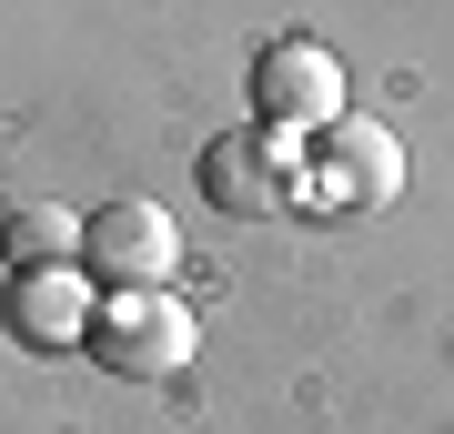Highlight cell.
I'll return each mask as SVG.
<instances>
[{"mask_svg":"<svg viewBox=\"0 0 454 434\" xmlns=\"http://www.w3.org/2000/svg\"><path fill=\"white\" fill-rule=\"evenodd\" d=\"M293 182H303V152H293V131H273V122H243V131H212L202 142V202L212 212L262 223V212L293 202Z\"/></svg>","mask_w":454,"mask_h":434,"instance_id":"cell-1","label":"cell"},{"mask_svg":"<svg viewBox=\"0 0 454 434\" xmlns=\"http://www.w3.org/2000/svg\"><path fill=\"white\" fill-rule=\"evenodd\" d=\"M172 263H182V233H172V212L142 202V193L101 202L91 223H82V273H101L112 293H162Z\"/></svg>","mask_w":454,"mask_h":434,"instance_id":"cell-2","label":"cell"},{"mask_svg":"<svg viewBox=\"0 0 454 434\" xmlns=\"http://www.w3.org/2000/svg\"><path fill=\"white\" fill-rule=\"evenodd\" d=\"M202 343V323L182 293H112V304L91 313V354L112 374H182Z\"/></svg>","mask_w":454,"mask_h":434,"instance_id":"cell-3","label":"cell"},{"mask_svg":"<svg viewBox=\"0 0 454 434\" xmlns=\"http://www.w3.org/2000/svg\"><path fill=\"white\" fill-rule=\"evenodd\" d=\"M303 193L313 202H333V212H364V202H394L404 193V152H394V131L384 122H324V142H313L303 162Z\"/></svg>","mask_w":454,"mask_h":434,"instance_id":"cell-4","label":"cell"},{"mask_svg":"<svg viewBox=\"0 0 454 434\" xmlns=\"http://www.w3.org/2000/svg\"><path fill=\"white\" fill-rule=\"evenodd\" d=\"M253 122H273V131L343 122V61H333L324 41H273L253 61Z\"/></svg>","mask_w":454,"mask_h":434,"instance_id":"cell-5","label":"cell"},{"mask_svg":"<svg viewBox=\"0 0 454 434\" xmlns=\"http://www.w3.org/2000/svg\"><path fill=\"white\" fill-rule=\"evenodd\" d=\"M11 334L20 343H41V354H61L71 334H91V283L82 273H61V263H51V273H11Z\"/></svg>","mask_w":454,"mask_h":434,"instance_id":"cell-6","label":"cell"},{"mask_svg":"<svg viewBox=\"0 0 454 434\" xmlns=\"http://www.w3.org/2000/svg\"><path fill=\"white\" fill-rule=\"evenodd\" d=\"M0 253H11V273H51V263L82 253V223L61 202H20V212H0Z\"/></svg>","mask_w":454,"mask_h":434,"instance_id":"cell-7","label":"cell"}]
</instances>
